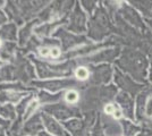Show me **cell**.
Here are the masks:
<instances>
[{
    "label": "cell",
    "instance_id": "1",
    "mask_svg": "<svg viewBox=\"0 0 152 136\" xmlns=\"http://www.w3.org/2000/svg\"><path fill=\"white\" fill-rule=\"evenodd\" d=\"M76 76L80 78V79H86L88 76H89V71H88L86 68L81 67V68H78L77 71H76Z\"/></svg>",
    "mask_w": 152,
    "mask_h": 136
},
{
    "label": "cell",
    "instance_id": "2",
    "mask_svg": "<svg viewBox=\"0 0 152 136\" xmlns=\"http://www.w3.org/2000/svg\"><path fill=\"white\" fill-rule=\"evenodd\" d=\"M66 99H67L68 102H76V101L78 100V94L76 93L75 91H70V92L67 93Z\"/></svg>",
    "mask_w": 152,
    "mask_h": 136
},
{
    "label": "cell",
    "instance_id": "3",
    "mask_svg": "<svg viewBox=\"0 0 152 136\" xmlns=\"http://www.w3.org/2000/svg\"><path fill=\"white\" fill-rule=\"evenodd\" d=\"M106 112H107V113H113V115H115L116 117L121 116V112L117 110L114 105H111V104H110V105H108L107 108H106Z\"/></svg>",
    "mask_w": 152,
    "mask_h": 136
},
{
    "label": "cell",
    "instance_id": "4",
    "mask_svg": "<svg viewBox=\"0 0 152 136\" xmlns=\"http://www.w3.org/2000/svg\"><path fill=\"white\" fill-rule=\"evenodd\" d=\"M145 112L149 117H152V99H149V101L145 104Z\"/></svg>",
    "mask_w": 152,
    "mask_h": 136
},
{
    "label": "cell",
    "instance_id": "5",
    "mask_svg": "<svg viewBox=\"0 0 152 136\" xmlns=\"http://www.w3.org/2000/svg\"><path fill=\"white\" fill-rule=\"evenodd\" d=\"M151 81H152V69H151Z\"/></svg>",
    "mask_w": 152,
    "mask_h": 136
}]
</instances>
